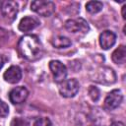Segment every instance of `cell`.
Wrapping results in <instances>:
<instances>
[{
	"label": "cell",
	"instance_id": "obj_1",
	"mask_svg": "<svg viewBox=\"0 0 126 126\" xmlns=\"http://www.w3.org/2000/svg\"><path fill=\"white\" fill-rule=\"evenodd\" d=\"M17 47L20 55L30 61L39 59L43 52L42 44L39 38L34 34H27L22 36Z\"/></svg>",
	"mask_w": 126,
	"mask_h": 126
},
{
	"label": "cell",
	"instance_id": "obj_2",
	"mask_svg": "<svg viewBox=\"0 0 126 126\" xmlns=\"http://www.w3.org/2000/svg\"><path fill=\"white\" fill-rule=\"evenodd\" d=\"M92 80L102 85H110L115 83L116 74L109 67H100L97 70H95Z\"/></svg>",
	"mask_w": 126,
	"mask_h": 126
},
{
	"label": "cell",
	"instance_id": "obj_3",
	"mask_svg": "<svg viewBox=\"0 0 126 126\" xmlns=\"http://www.w3.org/2000/svg\"><path fill=\"white\" fill-rule=\"evenodd\" d=\"M31 9L40 16L49 17L55 12V4L52 1L36 0L32 2Z\"/></svg>",
	"mask_w": 126,
	"mask_h": 126
},
{
	"label": "cell",
	"instance_id": "obj_4",
	"mask_svg": "<svg viewBox=\"0 0 126 126\" xmlns=\"http://www.w3.org/2000/svg\"><path fill=\"white\" fill-rule=\"evenodd\" d=\"M79 82L76 79L64 80L59 87V93L64 97H73L79 92Z\"/></svg>",
	"mask_w": 126,
	"mask_h": 126
},
{
	"label": "cell",
	"instance_id": "obj_5",
	"mask_svg": "<svg viewBox=\"0 0 126 126\" xmlns=\"http://www.w3.org/2000/svg\"><path fill=\"white\" fill-rule=\"evenodd\" d=\"M65 29L70 32H83L87 33L90 30L89 24L82 18L77 19H71L66 21L65 23Z\"/></svg>",
	"mask_w": 126,
	"mask_h": 126
},
{
	"label": "cell",
	"instance_id": "obj_6",
	"mask_svg": "<svg viewBox=\"0 0 126 126\" xmlns=\"http://www.w3.org/2000/svg\"><path fill=\"white\" fill-rule=\"evenodd\" d=\"M49 69L56 83H62L65 80L67 75V68L63 63L58 60H51L49 62Z\"/></svg>",
	"mask_w": 126,
	"mask_h": 126
},
{
	"label": "cell",
	"instance_id": "obj_7",
	"mask_svg": "<svg viewBox=\"0 0 126 126\" xmlns=\"http://www.w3.org/2000/svg\"><path fill=\"white\" fill-rule=\"evenodd\" d=\"M123 99V94L120 90H113L111 91L104 99V105L107 109H115L120 105Z\"/></svg>",
	"mask_w": 126,
	"mask_h": 126
},
{
	"label": "cell",
	"instance_id": "obj_8",
	"mask_svg": "<svg viewBox=\"0 0 126 126\" xmlns=\"http://www.w3.org/2000/svg\"><path fill=\"white\" fill-rule=\"evenodd\" d=\"M1 12H2L3 17L6 20L12 22L17 17V14H18V4L15 1H5L2 4Z\"/></svg>",
	"mask_w": 126,
	"mask_h": 126
},
{
	"label": "cell",
	"instance_id": "obj_9",
	"mask_svg": "<svg viewBox=\"0 0 126 126\" xmlns=\"http://www.w3.org/2000/svg\"><path fill=\"white\" fill-rule=\"evenodd\" d=\"M29 95V91L23 87V86H20V87H16L14 88L10 94H9V98H10V101L14 104H19V103H22L24 102L27 97Z\"/></svg>",
	"mask_w": 126,
	"mask_h": 126
},
{
	"label": "cell",
	"instance_id": "obj_10",
	"mask_svg": "<svg viewBox=\"0 0 126 126\" xmlns=\"http://www.w3.org/2000/svg\"><path fill=\"white\" fill-rule=\"evenodd\" d=\"M3 78L6 82H8L10 84H16V83L20 82V80L22 79V70L19 66L13 65L5 71Z\"/></svg>",
	"mask_w": 126,
	"mask_h": 126
},
{
	"label": "cell",
	"instance_id": "obj_11",
	"mask_svg": "<svg viewBox=\"0 0 126 126\" xmlns=\"http://www.w3.org/2000/svg\"><path fill=\"white\" fill-rule=\"evenodd\" d=\"M116 41V34L111 31H104L99 34V44L102 49H109Z\"/></svg>",
	"mask_w": 126,
	"mask_h": 126
},
{
	"label": "cell",
	"instance_id": "obj_12",
	"mask_svg": "<svg viewBox=\"0 0 126 126\" xmlns=\"http://www.w3.org/2000/svg\"><path fill=\"white\" fill-rule=\"evenodd\" d=\"M39 25L38 21L35 20L32 17H25L21 20L20 24H19V30L21 32H30L33 29H35L37 26Z\"/></svg>",
	"mask_w": 126,
	"mask_h": 126
},
{
	"label": "cell",
	"instance_id": "obj_13",
	"mask_svg": "<svg viewBox=\"0 0 126 126\" xmlns=\"http://www.w3.org/2000/svg\"><path fill=\"white\" fill-rule=\"evenodd\" d=\"M112 61L116 64H124L126 60V48L124 45H120L112 53Z\"/></svg>",
	"mask_w": 126,
	"mask_h": 126
},
{
	"label": "cell",
	"instance_id": "obj_14",
	"mask_svg": "<svg viewBox=\"0 0 126 126\" xmlns=\"http://www.w3.org/2000/svg\"><path fill=\"white\" fill-rule=\"evenodd\" d=\"M51 43L56 48H66L71 45V40L63 35H57L51 39Z\"/></svg>",
	"mask_w": 126,
	"mask_h": 126
},
{
	"label": "cell",
	"instance_id": "obj_15",
	"mask_svg": "<svg viewBox=\"0 0 126 126\" xmlns=\"http://www.w3.org/2000/svg\"><path fill=\"white\" fill-rule=\"evenodd\" d=\"M102 7L103 5L99 1H90L86 4V10L91 14L98 13L99 11L102 10Z\"/></svg>",
	"mask_w": 126,
	"mask_h": 126
},
{
	"label": "cell",
	"instance_id": "obj_16",
	"mask_svg": "<svg viewBox=\"0 0 126 126\" xmlns=\"http://www.w3.org/2000/svg\"><path fill=\"white\" fill-rule=\"evenodd\" d=\"M88 94L90 95V97L92 98V100L94 101H96L98 98H99V91L97 88L94 87V86H91L88 90Z\"/></svg>",
	"mask_w": 126,
	"mask_h": 126
},
{
	"label": "cell",
	"instance_id": "obj_17",
	"mask_svg": "<svg viewBox=\"0 0 126 126\" xmlns=\"http://www.w3.org/2000/svg\"><path fill=\"white\" fill-rule=\"evenodd\" d=\"M11 126H30V123L27 119L21 117H15L11 121Z\"/></svg>",
	"mask_w": 126,
	"mask_h": 126
},
{
	"label": "cell",
	"instance_id": "obj_18",
	"mask_svg": "<svg viewBox=\"0 0 126 126\" xmlns=\"http://www.w3.org/2000/svg\"><path fill=\"white\" fill-rule=\"evenodd\" d=\"M33 126H52L51 121L47 117H40L35 120Z\"/></svg>",
	"mask_w": 126,
	"mask_h": 126
},
{
	"label": "cell",
	"instance_id": "obj_19",
	"mask_svg": "<svg viewBox=\"0 0 126 126\" xmlns=\"http://www.w3.org/2000/svg\"><path fill=\"white\" fill-rule=\"evenodd\" d=\"M9 113V107L6 102L0 99V116L1 117H6Z\"/></svg>",
	"mask_w": 126,
	"mask_h": 126
},
{
	"label": "cell",
	"instance_id": "obj_20",
	"mask_svg": "<svg viewBox=\"0 0 126 126\" xmlns=\"http://www.w3.org/2000/svg\"><path fill=\"white\" fill-rule=\"evenodd\" d=\"M5 57L2 55V54H0V69L3 67V65H4V63H5Z\"/></svg>",
	"mask_w": 126,
	"mask_h": 126
},
{
	"label": "cell",
	"instance_id": "obj_21",
	"mask_svg": "<svg viewBox=\"0 0 126 126\" xmlns=\"http://www.w3.org/2000/svg\"><path fill=\"white\" fill-rule=\"evenodd\" d=\"M125 13H126V5H124V6L122 7V17H123L124 20L126 19V15H125Z\"/></svg>",
	"mask_w": 126,
	"mask_h": 126
},
{
	"label": "cell",
	"instance_id": "obj_22",
	"mask_svg": "<svg viewBox=\"0 0 126 126\" xmlns=\"http://www.w3.org/2000/svg\"><path fill=\"white\" fill-rule=\"evenodd\" d=\"M110 126H124V124L122 122H113Z\"/></svg>",
	"mask_w": 126,
	"mask_h": 126
}]
</instances>
